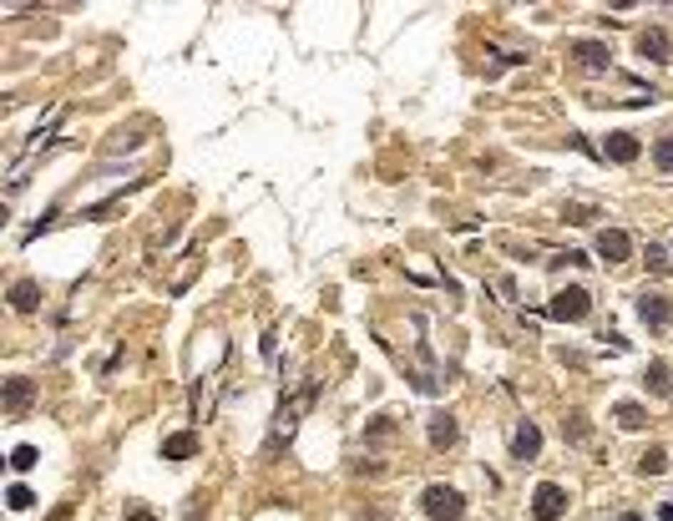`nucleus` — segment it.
I'll return each mask as SVG.
<instances>
[{"label":"nucleus","instance_id":"nucleus-1","mask_svg":"<svg viewBox=\"0 0 673 521\" xmlns=\"http://www.w3.org/2000/svg\"><path fill=\"white\" fill-rule=\"evenodd\" d=\"M420 511H425L430 521H456V516L466 511V501H461V491H456V486H425Z\"/></svg>","mask_w":673,"mask_h":521},{"label":"nucleus","instance_id":"nucleus-2","mask_svg":"<svg viewBox=\"0 0 673 521\" xmlns=\"http://www.w3.org/2000/svg\"><path fill=\"white\" fill-rule=\"evenodd\" d=\"M587 309H592L587 288H562V294H552V304H547V314H552V319H562V324L587 319Z\"/></svg>","mask_w":673,"mask_h":521},{"label":"nucleus","instance_id":"nucleus-3","mask_svg":"<svg viewBox=\"0 0 673 521\" xmlns=\"http://www.w3.org/2000/svg\"><path fill=\"white\" fill-rule=\"evenodd\" d=\"M562 511H567V491H562V486L542 481V486L532 491V516H537V521H557Z\"/></svg>","mask_w":673,"mask_h":521},{"label":"nucleus","instance_id":"nucleus-4","mask_svg":"<svg viewBox=\"0 0 673 521\" xmlns=\"http://www.w3.org/2000/svg\"><path fill=\"white\" fill-rule=\"evenodd\" d=\"M633 253V243H628V233L623 228H602L597 233V258H607V263H623Z\"/></svg>","mask_w":673,"mask_h":521},{"label":"nucleus","instance_id":"nucleus-5","mask_svg":"<svg viewBox=\"0 0 673 521\" xmlns=\"http://www.w3.org/2000/svg\"><path fill=\"white\" fill-rule=\"evenodd\" d=\"M572 56H577V66H587V71H607V66H612V51H607L602 41H577Z\"/></svg>","mask_w":673,"mask_h":521},{"label":"nucleus","instance_id":"nucleus-6","mask_svg":"<svg viewBox=\"0 0 673 521\" xmlns=\"http://www.w3.org/2000/svg\"><path fill=\"white\" fill-rule=\"evenodd\" d=\"M537 450H542V430H537L532 420H522V425L512 430V455H517V460H537Z\"/></svg>","mask_w":673,"mask_h":521},{"label":"nucleus","instance_id":"nucleus-7","mask_svg":"<svg viewBox=\"0 0 673 521\" xmlns=\"http://www.w3.org/2000/svg\"><path fill=\"white\" fill-rule=\"evenodd\" d=\"M602 157H612V162H633V157H638V137H633V132H607Z\"/></svg>","mask_w":673,"mask_h":521},{"label":"nucleus","instance_id":"nucleus-8","mask_svg":"<svg viewBox=\"0 0 673 521\" xmlns=\"http://www.w3.org/2000/svg\"><path fill=\"white\" fill-rule=\"evenodd\" d=\"M638 51L648 56V61H668V56H673V41H668V31H658V26H653V31H643V36H638Z\"/></svg>","mask_w":673,"mask_h":521},{"label":"nucleus","instance_id":"nucleus-9","mask_svg":"<svg viewBox=\"0 0 673 521\" xmlns=\"http://www.w3.org/2000/svg\"><path fill=\"white\" fill-rule=\"evenodd\" d=\"M638 319H643L648 329H668L673 314H668V304H663L658 294H643V299H638Z\"/></svg>","mask_w":673,"mask_h":521},{"label":"nucleus","instance_id":"nucleus-10","mask_svg":"<svg viewBox=\"0 0 673 521\" xmlns=\"http://www.w3.org/2000/svg\"><path fill=\"white\" fill-rule=\"evenodd\" d=\"M193 450H198V435L193 430H178V435L162 440V460H188Z\"/></svg>","mask_w":673,"mask_h":521},{"label":"nucleus","instance_id":"nucleus-11","mask_svg":"<svg viewBox=\"0 0 673 521\" xmlns=\"http://www.w3.org/2000/svg\"><path fill=\"white\" fill-rule=\"evenodd\" d=\"M309 400H314V395L304 390V395H294L289 405H278V435H294V425H299V410H304Z\"/></svg>","mask_w":673,"mask_h":521},{"label":"nucleus","instance_id":"nucleus-12","mask_svg":"<svg viewBox=\"0 0 673 521\" xmlns=\"http://www.w3.org/2000/svg\"><path fill=\"white\" fill-rule=\"evenodd\" d=\"M36 304H41V288H36L31 278H21V283L11 288V309H21V314H31Z\"/></svg>","mask_w":673,"mask_h":521},{"label":"nucleus","instance_id":"nucleus-13","mask_svg":"<svg viewBox=\"0 0 673 521\" xmlns=\"http://www.w3.org/2000/svg\"><path fill=\"white\" fill-rule=\"evenodd\" d=\"M456 435H461V430H456V420H451V415H435V420H430V445H435V450L456 445Z\"/></svg>","mask_w":673,"mask_h":521},{"label":"nucleus","instance_id":"nucleus-14","mask_svg":"<svg viewBox=\"0 0 673 521\" xmlns=\"http://www.w3.org/2000/svg\"><path fill=\"white\" fill-rule=\"evenodd\" d=\"M612 415H618V425H623V430H638V425L648 420V415H643V405H633V400H623Z\"/></svg>","mask_w":673,"mask_h":521},{"label":"nucleus","instance_id":"nucleus-15","mask_svg":"<svg viewBox=\"0 0 673 521\" xmlns=\"http://www.w3.org/2000/svg\"><path fill=\"white\" fill-rule=\"evenodd\" d=\"M26 400H31V380H11L6 385V410H21Z\"/></svg>","mask_w":673,"mask_h":521},{"label":"nucleus","instance_id":"nucleus-16","mask_svg":"<svg viewBox=\"0 0 673 521\" xmlns=\"http://www.w3.org/2000/svg\"><path fill=\"white\" fill-rule=\"evenodd\" d=\"M643 380H648V390H653V395H668V365H663V360H653Z\"/></svg>","mask_w":673,"mask_h":521},{"label":"nucleus","instance_id":"nucleus-17","mask_svg":"<svg viewBox=\"0 0 673 521\" xmlns=\"http://www.w3.org/2000/svg\"><path fill=\"white\" fill-rule=\"evenodd\" d=\"M36 460H41V450H36V445H16V450H11V471H31Z\"/></svg>","mask_w":673,"mask_h":521},{"label":"nucleus","instance_id":"nucleus-18","mask_svg":"<svg viewBox=\"0 0 673 521\" xmlns=\"http://www.w3.org/2000/svg\"><path fill=\"white\" fill-rule=\"evenodd\" d=\"M638 466H643L648 476H663V471H668V455H663V450L653 445V450H643V460H638Z\"/></svg>","mask_w":673,"mask_h":521},{"label":"nucleus","instance_id":"nucleus-19","mask_svg":"<svg viewBox=\"0 0 673 521\" xmlns=\"http://www.w3.org/2000/svg\"><path fill=\"white\" fill-rule=\"evenodd\" d=\"M31 501H36V496H31L26 486H11V491H6V506H11V511H26Z\"/></svg>","mask_w":673,"mask_h":521},{"label":"nucleus","instance_id":"nucleus-20","mask_svg":"<svg viewBox=\"0 0 673 521\" xmlns=\"http://www.w3.org/2000/svg\"><path fill=\"white\" fill-rule=\"evenodd\" d=\"M653 162H658L663 172H673V142H658V147H653Z\"/></svg>","mask_w":673,"mask_h":521},{"label":"nucleus","instance_id":"nucleus-21","mask_svg":"<svg viewBox=\"0 0 673 521\" xmlns=\"http://www.w3.org/2000/svg\"><path fill=\"white\" fill-rule=\"evenodd\" d=\"M648 268L663 273V268H668V253H663V248H648Z\"/></svg>","mask_w":673,"mask_h":521},{"label":"nucleus","instance_id":"nucleus-22","mask_svg":"<svg viewBox=\"0 0 673 521\" xmlns=\"http://www.w3.org/2000/svg\"><path fill=\"white\" fill-rule=\"evenodd\" d=\"M658 516H663V521H673V501H663V506H658Z\"/></svg>","mask_w":673,"mask_h":521},{"label":"nucleus","instance_id":"nucleus-23","mask_svg":"<svg viewBox=\"0 0 673 521\" xmlns=\"http://www.w3.org/2000/svg\"><path fill=\"white\" fill-rule=\"evenodd\" d=\"M127 521H152V511H142V506H137V511H132Z\"/></svg>","mask_w":673,"mask_h":521}]
</instances>
